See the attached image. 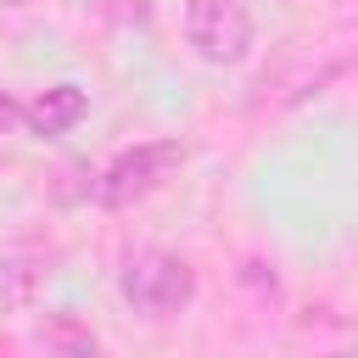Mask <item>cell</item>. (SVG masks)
Returning <instances> with one entry per match:
<instances>
[{
    "label": "cell",
    "mask_w": 358,
    "mask_h": 358,
    "mask_svg": "<svg viewBox=\"0 0 358 358\" xmlns=\"http://www.w3.org/2000/svg\"><path fill=\"white\" fill-rule=\"evenodd\" d=\"M117 296L145 319H173L196 302V268L168 246H134L117 263Z\"/></svg>",
    "instance_id": "obj_1"
},
{
    "label": "cell",
    "mask_w": 358,
    "mask_h": 358,
    "mask_svg": "<svg viewBox=\"0 0 358 358\" xmlns=\"http://www.w3.org/2000/svg\"><path fill=\"white\" fill-rule=\"evenodd\" d=\"M185 157H190L185 140H140V145L117 151V157L95 173V201L112 207V213H123V207L157 196V190L185 168Z\"/></svg>",
    "instance_id": "obj_2"
},
{
    "label": "cell",
    "mask_w": 358,
    "mask_h": 358,
    "mask_svg": "<svg viewBox=\"0 0 358 358\" xmlns=\"http://www.w3.org/2000/svg\"><path fill=\"white\" fill-rule=\"evenodd\" d=\"M252 34H257V22H252V6L246 0H185V39L213 67L246 62Z\"/></svg>",
    "instance_id": "obj_3"
},
{
    "label": "cell",
    "mask_w": 358,
    "mask_h": 358,
    "mask_svg": "<svg viewBox=\"0 0 358 358\" xmlns=\"http://www.w3.org/2000/svg\"><path fill=\"white\" fill-rule=\"evenodd\" d=\"M84 112H90V95H84L78 84H50V90H39L34 101H22V129L39 134V140H56V134L78 129Z\"/></svg>",
    "instance_id": "obj_4"
},
{
    "label": "cell",
    "mask_w": 358,
    "mask_h": 358,
    "mask_svg": "<svg viewBox=\"0 0 358 358\" xmlns=\"http://www.w3.org/2000/svg\"><path fill=\"white\" fill-rule=\"evenodd\" d=\"M45 341L56 347V358H95V336H90L78 319H67V313L45 319Z\"/></svg>",
    "instance_id": "obj_5"
},
{
    "label": "cell",
    "mask_w": 358,
    "mask_h": 358,
    "mask_svg": "<svg viewBox=\"0 0 358 358\" xmlns=\"http://www.w3.org/2000/svg\"><path fill=\"white\" fill-rule=\"evenodd\" d=\"M17 123H22V101H11V95L0 90V134H11Z\"/></svg>",
    "instance_id": "obj_6"
},
{
    "label": "cell",
    "mask_w": 358,
    "mask_h": 358,
    "mask_svg": "<svg viewBox=\"0 0 358 358\" xmlns=\"http://www.w3.org/2000/svg\"><path fill=\"white\" fill-rule=\"evenodd\" d=\"M0 6H28V0H0Z\"/></svg>",
    "instance_id": "obj_7"
}]
</instances>
